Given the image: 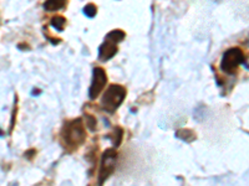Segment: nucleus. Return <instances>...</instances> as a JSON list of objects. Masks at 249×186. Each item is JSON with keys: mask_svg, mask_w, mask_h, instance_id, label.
<instances>
[{"mask_svg": "<svg viewBox=\"0 0 249 186\" xmlns=\"http://www.w3.org/2000/svg\"><path fill=\"white\" fill-rule=\"evenodd\" d=\"M60 138L68 152L79 149L86 140V130L82 119L76 118L65 122L60 132Z\"/></svg>", "mask_w": 249, "mask_h": 186, "instance_id": "nucleus-1", "label": "nucleus"}, {"mask_svg": "<svg viewBox=\"0 0 249 186\" xmlns=\"http://www.w3.org/2000/svg\"><path fill=\"white\" fill-rule=\"evenodd\" d=\"M127 91L121 85H110L102 94L101 107L107 113H115L126 98Z\"/></svg>", "mask_w": 249, "mask_h": 186, "instance_id": "nucleus-2", "label": "nucleus"}, {"mask_svg": "<svg viewBox=\"0 0 249 186\" xmlns=\"http://www.w3.org/2000/svg\"><path fill=\"white\" fill-rule=\"evenodd\" d=\"M244 61H246V56L243 51L238 47H232L224 52L221 61V68L224 74L234 75L239 66L244 63Z\"/></svg>", "mask_w": 249, "mask_h": 186, "instance_id": "nucleus-3", "label": "nucleus"}, {"mask_svg": "<svg viewBox=\"0 0 249 186\" xmlns=\"http://www.w3.org/2000/svg\"><path fill=\"white\" fill-rule=\"evenodd\" d=\"M116 161L117 152L115 149L108 148V149H106L105 152L102 153L99 171V185H102L112 175V172L116 169Z\"/></svg>", "mask_w": 249, "mask_h": 186, "instance_id": "nucleus-4", "label": "nucleus"}, {"mask_svg": "<svg viewBox=\"0 0 249 186\" xmlns=\"http://www.w3.org/2000/svg\"><path fill=\"white\" fill-rule=\"evenodd\" d=\"M107 83V75L105 70L101 67H95L92 70V81L89 88V97L90 99H95L100 96Z\"/></svg>", "mask_w": 249, "mask_h": 186, "instance_id": "nucleus-5", "label": "nucleus"}, {"mask_svg": "<svg viewBox=\"0 0 249 186\" xmlns=\"http://www.w3.org/2000/svg\"><path fill=\"white\" fill-rule=\"evenodd\" d=\"M117 51H119V48H117L116 41L106 39L99 47V60L102 62L108 61L117 54Z\"/></svg>", "mask_w": 249, "mask_h": 186, "instance_id": "nucleus-6", "label": "nucleus"}, {"mask_svg": "<svg viewBox=\"0 0 249 186\" xmlns=\"http://www.w3.org/2000/svg\"><path fill=\"white\" fill-rule=\"evenodd\" d=\"M176 137L181 140L186 141V143H192L196 140V133L192 129H187V128H182L176 132Z\"/></svg>", "mask_w": 249, "mask_h": 186, "instance_id": "nucleus-7", "label": "nucleus"}, {"mask_svg": "<svg viewBox=\"0 0 249 186\" xmlns=\"http://www.w3.org/2000/svg\"><path fill=\"white\" fill-rule=\"evenodd\" d=\"M68 0H46L44 3V9L48 12H56L66 5Z\"/></svg>", "mask_w": 249, "mask_h": 186, "instance_id": "nucleus-8", "label": "nucleus"}, {"mask_svg": "<svg viewBox=\"0 0 249 186\" xmlns=\"http://www.w3.org/2000/svg\"><path fill=\"white\" fill-rule=\"evenodd\" d=\"M107 138L111 139L113 147H116V148L120 147V144L122 143V139H124V130H122V128L116 127L115 128V130H113L112 134L108 136Z\"/></svg>", "mask_w": 249, "mask_h": 186, "instance_id": "nucleus-9", "label": "nucleus"}, {"mask_svg": "<svg viewBox=\"0 0 249 186\" xmlns=\"http://www.w3.org/2000/svg\"><path fill=\"white\" fill-rule=\"evenodd\" d=\"M50 24H51V26L55 29V30L62 31L64 29H65L66 20H65V17L61 16V15H56V16H54L53 19H51Z\"/></svg>", "mask_w": 249, "mask_h": 186, "instance_id": "nucleus-10", "label": "nucleus"}, {"mask_svg": "<svg viewBox=\"0 0 249 186\" xmlns=\"http://www.w3.org/2000/svg\"><path fill=\"white\" fill-rule=\"evenodd\" d=\"M124 36H126V34H124L122 30H112L106 35V39L113 40V41H116V43L119 44L124 39Z\"/></svg>", "mask_w": 249, "mask_h": 186, "instance_id": "nucleus-11", "label": "nucleus"}, {"mask_svg": "<svg viewBox=\"0 0 249 186\" xmlns=\"http://www.w3.org/2000/svg\"><path fill=\"white\" fill-rule=\"evenodd\" d=\"M85 121H86V125L89 127V129L92 130V132H95V130H96V124H97L95 117H92L91 114H88V113H86Z\"/></svg>", "mask_w": 249, "mask_h": 186, "instance_id": "nucleus-12", "label": "nucleus"}, {"mask_svg": "<svg viewBox=\"0 0 249 186\" xmlns=\"http://www.w3.org/2000/svg\"><path fill=\"white\" fill-rule=\"evenodd\" d=\"M96 13H97L96 5H93V4H88V5L84 8V14L89 17H93L95 15H96Z\"/></svg>", "mask_w": 249, "mask_h": 186, "instance_id": "nucleus-13", "label": "nucleus"}, {"mask_svg": "<svg viewBox=\"0 0 249 186\" xmlns=\"http://www.w3.org/2000/svg\"><path fill=\"white\" fill-rule=\"evenodd\" d=\"M35 154H36V150H35V149H30V150H28V152H25L24 156H25V158H28V159H31V158H33V156H34Z\"/></svg>", "mask_w": 249, "mask_h": 186, "instance_id": "nucleus-14", "label": "nucleus"}]
</instances>
